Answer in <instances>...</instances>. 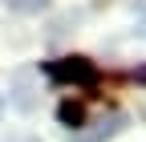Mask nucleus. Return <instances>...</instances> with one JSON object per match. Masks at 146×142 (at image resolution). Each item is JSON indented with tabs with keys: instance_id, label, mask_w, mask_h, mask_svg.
<instances>
[{
	"instance_id": "nucleus-2",
	"label": "nucleus",
	"mask_w": 146,
	"mask_h": 142,
	"mask_svg": "<svg viewBox=\"0 0 146 142\" xmlns=\"http://www.w3.org/2000/svg\"><path fill=\"white\" fill-rule=\"evenodd\" d=\"M57 122H61L65 130L77 134V130L85 126V106H81V102H61V106H57Z\"/></svg>"
},
{
	"instance_id": "nucleus-3",
	"label": "nucleus",
	"mask_w": 146,
	"mask_h": 142,
	"mask_svg": "<svg viewBox=\"0 0 146 142\" xmlns=\"http://www.w3.org/2000/svg\"><path fill=\"white\" fill-rule=\"evenodd\" d=\"M4 4H8L12 12H21V16H36V12L49 8V0H4Z\"/></svg>"
},
{
	"instance_id": "nucleus-4",
	"label": "nucleus",
	"mask_w": 146,
	"mask_h": 142,
	"mask_svg": "<svg viewBox=\"0 0 146 142\" xmlns=\"http://www.w3.org/2000/svg\"><path fill=\"white\" fill-rule=\"evenodd\" d=\"M134 77H138V81H146V69H138V73H134Z\"/></svg>"
},
{
	"instance_id": "nucleus-1",
	"label": "nucleus",
	"mask_w": 146,
	"mask_h": 142,
	"mask_svg": "<svg viewBox=\"0 0 146 142\" xmlns=\"http://www.w3.org/2000/svg\"><path fill=\"white\" fill-rule=\"evenodd\" d=\"M41 73L53 81V85H81V90H98V65L89 57H57V61H45Z\"/></svg>"
},
{
	"instance_id": "nucleus-5",
	"label": "nucleus",
	"mask_w": 146,
	"mask_h": 142,
	"mask_svg": "<svg viewBox=\"0 0 146 142\" xmlns=\"http://www.w3.org/2000/svg\"><path fill=\"white\" fill-rule=\"evenodd\" d=\"M0 114H4V102H0Z\"/></svg>"
}]
</instances>
